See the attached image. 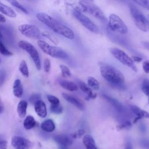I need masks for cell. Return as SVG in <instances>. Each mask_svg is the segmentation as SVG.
I'll return each mask as SVG.
<instances>
[{"label": "cell", "instance_id": "1", "mask_svg": "<svg viewBox=\"0 0 149 149\" xmlns=\"http://www.w3.org/2000/svg\"><path fill=\"white\" fill-rule=\"evenodd\" d=\"M36 17L40 22L50 28L54 33L70 40L74 39V34L70 28L59 22L49 15L39 12L36 14Z\"/></svg>", "mask_w": 149, "mask_h": 149}, {"label": "cell", "instance_id": "2", "mask_svg": "<svg viewBox=\"0 0 149 149\" xmlns=\"http://www.w3.org/2000/svg\"><path fill=\"white\" fill-rule=\"evenodd\" d=\"M100 70L101 76L112 84H122L125 81L123 74L115 67L106 63H101Z\"/></svg>", "mask_w": 149, "mask_h": 149}, {"label": "cell", "instance_id": "3", "mask_svg": "<svg viewBox=\"0 0 149 149\" xmlns=\"http://www.w3.org/2000/svg\"><path fill=\"white\" fill-rule=\"evenodd\" d=\"M129 10L136 27L142 31H149V21L143 13L134 5L129 4Z\"/></svg>", "mask_w": 149, "mask_h": 149}, {"label": "cell", "instance_id": "4", "mask_svg": "<svg viewBox=\"0 0 149 149\" xmlns=\"http://www.w3.org/2000/svg\"><path fill=\"white\" fill-rule=\"evenodd\" d=\"M37 45L45 54L51 57L62 59H66L68 58V54L63 49L58 47L52 46L44 41L38 40Z\"/></svg>", "mask_w": 149, "mask_h": 149}, {"label": "cell", "instance_id": "5", "mask_svg": "<svg viewBox=\"0 0 149 149\" xmlns=\"http://www.w3.org/2000/svg\"><path fill=\"white\" fill-rule=\"evenodd\" d=\"M83 10L90 14L97 19L103 23H107L108 20L101 9L97 5L88 2L87 1H80L79 2Z\"/></svg>", "mask_w": 149, "mask_h": 149}, {"label": "cell", "instance_id": "6", "mask_svg": "<svg viewBox=\"0 0 149 149\" xmlns=\"http://www.w3.org/2000/svg\"><path fill=\"white\" fill-rule=\"evenodd\" d=\"M108 27L111 31L121 34H125L128 31L127 27L122 19L113 13L109 16Z\"/></svg>", "mask_w": 149, "mask_h": 149}, {"label": "cell", "instance_id": "7", "mask_svg": "<svg viewBox=\"0 0 149 149\" xmlns=\"http://www.w3.org/2000/svg\"><path fill=\"white\" fill-rule=\"evenodd\" d=\"M18 46L19 48L25 51L30 55V57L31 58L32 60L34 63L37 69L40 70L41 68V60L39 54L34 46L25 40H21L19 41Z\"/></svg>", "mask_w": 149, "mask_h": 149}, {"label": "cell", "instance_id": "8", "mask_svg": "<svg viewBox=\"0 0 149 149\" xmlns=\"http://www.w3.org/2000/svg\"><path fill=\"white\" fill-rule=\"evenodd\" d=\"M109 51L111 54L122 64L129 67L134 72L137 71L136 66L135 65L132 58L128 56V55L126 54L123 51L117 48H112Z\"/></svg>", "mask_w": 149, "mask_h": 149}, {"label": "cell", "instance_id": "9", "mask_svg": "<svg viewBox=\"0 0 149 149\" xmlns=\"http://www.w3.org/2000/svg\"><path fill=\"white\" fill-rule=\"evenodd\" d=\"M72 13L76 19L80 23V24H82L87 30L94 33H99V29L98 26L87 16L82 13L80 10L77 9H74L72 12Z\"/></svg>", "mask_w": 149, "mask_h": 149}, {"label": "cell", "instance_id": "10", "mask_svg": "<svg viewBox=\"0 0 149 149\" xmlns=\"http://www.w3.org/2000/svg\"><path fill=\"white\" fill-rule=\"evenodd\" d=\"M20 33L30 38L37 40L41 37V32L38 28L33 24H23L18 26Z\"/></svg>", "mask_w": 149, "mask_h": 149}, {"label": "cell", "instance_id": "11", "mask_svg": "<svg viewBox=\"0 0 149 149\" xmlns=\"http://www.w3.org/2000/svg\"><path fill=\"white\" fill-rule=\"evenodd\" d=\"M11 144L15 149H31L33 147V143L30 140L19 136L12 138Z\"/></svg>", "mask_w": 149, "mask_h": 149}, {"label": "cell", "instance_id": "12", "mask_svg": "<svg viewBox=\"0 0 149 149\" xmlns=\"http://www.w3.org/2000/svg\"><path fill=\"white\" fill-rule=\"evenodd\" d=\"M54 140L62 147H68L73 143L72 137L64 134H57L54 137Z\"/></svg>", "mask_w": 149, "mask_h": 149}, {"label": "cell", "instance_id": "13", "mask_svg": "<svg viewBox=\"0 0 149 149\" xmlns=\"http://www.w3.org/2000/svg\"><path fill=\"white\" fill-rule=\"evenodd\" d=\"M130 109L136 115V117L133 120V123H136L139 120L142 118L149 119V113L143 109H140L139 107L132 105L130 106Z\"/></svg>", "mask_w": 149, "mask_h": 149}, {"label": "cell", "instance_id": "14", "mask_svg": "<svg viewBox=\"0 0 149 149\" xmlns=\"http://www.w3.org/2000/svg\"><path fill=\"white\" fill-rule=\"evenodd\" d=\"M34 109L36 113L41 118H45L47 115V110L45 104L42 100H38L34 104Z\"/></svg>", "mask_w": 149, "mask_h": 149}, {"label": "cell", "instance_id": "15", "mask_svg": "<svg viewBox=\"0 0 149 149\" xmlns=\"http://www.w3.org/2000/svg\"><path fill=\"white\" fill-rule=\"evenodd\" d=\"M62 95L65 100H66L68 102H69L70 104L74 105L79 109H80L81 111L84 109L83 104H82V102L79 100H78L76 97H74L73 96H72L70 95H69L66 93H64L62 94Z\"/></svg>", "mask_w": 149, "mask_h": 149}, {"label": "cell", "instance_id": "16", "mask_svg": "<svg viewBox=\"0 0 149 149\" xmlns=\"http://www.w3.org/2000/svg\"><path fill=\"white\" fill-rule=\"evenodd\" d=\"M13 93L17 98H20L23 93V87L21 81L19 79H16L13 84Z\"/></svg>", "mask_w": 149, "mask_h": 149}, {"label": "cell", "instance_id": "17", "mask_svg": "<svg viewBox=\"0 0 149 149\" xmlns=\"http://www.w3.org/2000/svg\"><path fill=\"white\" fill-rule=\"evenodd\" d=\"M86 94H87V97L88 98H91V99H94L97 97V94L95 93H94L91 88L87 85L86 83H84V82L81 81H79L78 82V85H77Z\"/></svg>", "mask_w": 149, "mask_h": 149}, {"label": "cell", "instance_id": "18", "mask_svg": "<svg viewBox=\"0 0 149 149\" xmlns=\"http://www.w3.org/2000/svg\"><path fill=\"white\" fill-rule=\"evenodd\" d=\"M60 86L64 89L70 91H76L78 89V86L75 83L65 80H61L59 81Z\"/></svg>", "mask_w": 149, "mask_h": 149}, {"label": "cell", "instance_id": "19", "mask_svg": "<svg viewBox=\"0 0 149 149\" xmlns=\"http://www.w3.org/2000/svg\"><path fill=\"white\" fill-rule=\"evenodd\" d=\"M0 12L9 17L15 18L16 17V13L10 7L3 4L0 2Z\"/></svg>", "mask_w": 149, "mask_h": 149}, {"label": "cell", "instance_id": "20", "mask_svg": "<svg viewBox=\"0 0 149 149\" xmlns=\"http://www.w3.org/2000/svg\"><path fill=\"white\" fill-rule=\"evenodd\" d=\"M83 143L86 149H97L93 137L90 134H86L83 137Z\"/></svg>", "mask_w": 149, "mask_h": 149}, {"label": "cell", "instance_id": "21", "mask_svg": "<svg viewBox=\"0 0 149 149\" xmlns=\"http://www.w3.org/2000/svg\"><path fill=\"white\" fill-rule=\"evenodd\" d=\"M104 98L109 102L111 104V105L115 108L116 109V110H117L119 112H122L123 110V107L122 106V105L116 99H114L107 95H103Z\"/></svg>", "mask_w": 149, "mask_h": 149}, {"label": "cell", "instance_id": "22", "mask_svg": "<svg viewBox=\"0 0 149 149\" xmlns=\"http://www.w3.org/2000/svg\"><path fill=\"white\" fill-rule=\"evenodd\" d=\"M41 128L42 130L46 132H52L55 130V126L52 119H48L42 122Z\"/></svg>", "mask_w": 149, "mask_h": 149}, {"label": "cell", "instance_id": "23", "mask_svg": "<svg viewBox=\"0 0 149 149\" xmlns=\"http://www.w3.org/2000/svg\"><path fill=\"white\" fill-rule=\"evenodd\" d=\"M27 105V102L25 100H22L18 103L17 107V112L19 116L21 118H23L26 116Z\"/></svg>", "mask_w": 149, "mask_h": 149}, {"label": "cell", "instance_id": "24", "mask_svg": "<svg viewBox=\"0 0 149 149\" xmlns=\"http://www.w3.org/2000/svg\"><path fill=\"white\" fill-rule=\"evenodd\" d=\"M36 124V122L34 118L31 116H27L23 122V126L26 130H30L33 129Z\"/></svg>", "mask_w": 149, "mask_h": 149}, {"label": "cell", "instance_id": "25", "mask_svg": "<svg viewBox=\"0 0 149 149\" xmlns=\"http://www.w3.org/2000/svg\"><path fill=\"white\" fill-rule=\"evenodd\" d=\"M19 69L23 76H24L26 77H29V68H28L27 64L24 60H22L20 62L19 67Z\"/></svg>", "mask_w": 149, "mask_h": 149}, {"label": "cell", "instance_id": "26", "mask_svg": "<svg viewBox=\"0 0 149 149\" xmlns=\"http://www.w3.org/2000/svg\"><path fill=\"white\" fill-rule=\"evenodd\" d=\"M88 86L94 90H98L100 88V83L93 77H88L87 79Z\"/></svg>", "mask_w": 149, "mask_h": 149}, {"label": "cell", "instance_id": "27", "mask_svg": "<svg viewBox=\"0 0 149 149\" xmlns=\"http://www.w3.org/2000/svg\"><path fill=\"white\" fill-rule=\"evenodd\" d=\"M6 1L7 2H8L12 6H15L17 9H19L20 10H21L22 12H23V13H24L26 14H28L29 13L28 10L25 7H24L20 2H19L17 0H6Z\"/></svg>", "mask_w": 149, "mask_h": 149}, {"label": "cell", "instance_id": "28", "mask_svg": "<svg viewBox=\"0 0 149 149\" xmlns=\"http://www.w3.org/2000/svg\"><path fill=\"white\" fill-rule=\"evenodd\" d=\"M10 32L9 30L5 29V27L0 25V40H10Z\"/></svg>", "mask_w": 149, "mask_h": 149}, {"label": "cell", "instance_id": "29", "mask_svg": "<svg viewBox=\"0 0 149 149\" xmlns=\"http://www.w3.org/2000/svg\"><path fill=\"white\" fill-rule=\"evenodd\" d=\"M42 36L46 37L47 38H48L50 41H51L52 43H54V44L55 45H57L59 44V40L51 33L49 32V31H43L42 33H41Z\"/></svg>", "mask_w": 149, "mask_h": 149}, {"label": "cell", "instance_id": "30", "mask_svg": "<svg viewBox=\"0 0 149 149\" xmlns=\"http://www.w3.org/2000/svg\"><path fill=\"white\" fill-rule=\"evenodd\" d=\"M50 111L51 112L55 114H61L63 112L62 107L59 104H51Z\"/></svg>", "mask_w": 149, "mask_h": 149}, {"label": "cell", "instance_id": "31", "mask_svg": "<svg viewBox=\"0 0 149 149\" xmlns=\"http://www.w3.org/2000/svg\"><path fill=\"white\" fill-rule=\"evenodd\" d=\"M0 54L4 55V56H12L13 55V53L8 50L4 44L3 43L2 41L0 40Z\"/></svg>", "mask_w": 149, "mask_h": 149}, {"label": "cell", "instance_id": "32", "mask_svg": "<svg viewBox=\"0 0 149 149\" xmlns=\"http://www.w3.org/2000/svg\"><path fill=\"white\" fill-rule=\"evenodd\" d=\"M142 91L148 97V101H149V80L147 79H145L143 81L142 84Z\"/></svg>", "mask_w": 149, "mask_h": 149}, {"label": "cell", "instance_id": "33", "mask_svg": "<svg viewBox=\"0 0 149 149\" xmlns=\"http://www.w3.org/2000/svg\"><path fill=\"white\" fill-rule=\"evenodd\" d=\"M60 68L62 72V75L64 77H69L71 76V73L69 69L65 65H61Z\"/></svg>", "mask_w": 149, "mask_h": 149}, {"label": "cell", "instance_id": "34", "mask_svg": "<svg viewBox=\"0 0 149 149\" xmlns=\"http://www.w3.org/2000/svg\"><path fill=\"white\" fill-rule=\"evenodd\" d=\"M136 3L149 11V0H133Z\"/></svg>", "mask_w": 149, "mask_h": 149}, {"label": "cell", "instance_id": "35", "mask_svg": "<svg viewBox=\"0 0 149 149\" xmlns=\"http://www.w3.org/2000/svg\"><path fill=\"white\" fill-rule=\"evenodd\" d=\"M47 100L48 101L51 103V104H60L59 100L55 96L52 95H47Z\"/></svg>", "mask_w": 149, "mask_h": 149}, {"label": "cell", "instance_id": "36", "mask_svg": "<svg viewBox=\"0 0 149 149\" xmlns=\"http://www.w3.org/2000/svg\"><path fill=\"white\" fill-rule=\"evenodd\" d=\"M84 133H85V130L84 129H79L76 132H75L74 133L72 134L70 136L72 138L76 139V138L81 137Z\"/></svg>", "mask_w": 149, "mask_h": 149}, {"label": "cell", "instance_id": "37", "mask_svg": "<svg viewBox=\"0 0 149 149\" xmlns=\"http://www.w3.org/2000/svg\"><path fill=\"white\" fill-rule=\"evenodd\" d=\"M44 69L45 72L48 73L51 69V62L48 58L45 59L44 61Z\"/></svg>", "mask_w": 149, "mask_h": 149}, {"label": "cell", "instance_id": "38", "mask_svg": "<svg viewBox=\"0 0 149 149\" xmlns=\"http://www.w3.org/2000/svg\"><path fill=\"white\" fill-rule=\"evenodd\" d=\"M41 97L40 95V94H33L29 98V101L31 104H34L37 101H38V100H40Z\"/></svg>", "mask_w": 149, "mask_h": 149}, {"label": "cell", "instance_id": "39", "mask_svg": "<svg viewBox=\"0 0 149 149\" xmlns=\"http://www.w3.org/2000/svg\"><path fill=\"white\" fill-rule=\"evenodd\" d=\"M132 125V123L129 122V121H127L125 123H122L121 125H118L116 126V129L118 130H120L123 129H125L126 127H130V126Z\"/></svg>", "mask_w": 149, "mask_h": 149}, {"label": "cell", "instance_id": "40", "mask_svg": "<svg viewBox=\"0 0 149 149\" xmlns=\"http://www.w3.org/2000/svg\"><path fill=\"white\" fill-rule=\"evenodd\" d=\"M6 78V73L3 70H0V86H1L5 82Z\"/></svg>", "mask_w": 149, "mask_h": 149}, {"label": "cell", "instance_id": "41", "mask_svg": "<svg viewBox=\"0 0 149 149\" xmlns=\"http://www.w3.org/2000/svg\"><path fill=\"white\" fill-rule=\"evenodd\" d=\"M143 68L146 73H149V61H146L143 63Z\"/></svg>", "mask_w": 149, "mask_h": 149}, {"label": "cell", "instance_id": "42", "mask_svg": "<svg viewBox=\"0 0 149 149\" xmlns=\"http://www.w3.org/2000/svg\"><path fill=\"white\" fill-rule=\"evenodd\" d=\"M8 146V142L6 140H2L0 141V149H6Z\"/></svg>", "mask_w": 149, "mask_h": 149}, {"label": "cell", "instance_id": "43", "mask_svg": "<svg viewBox=\"0 0 149 149\" xmlns=\"http://www.w3.org/2000/svg\"><path fill=\"white\" fill-rule=\"evenodd\" d=\"M132 59L134 62H140L142 61V58L139 56H132Z\"/></svg>", "mask_w": 149, "mask_h": 149}, {"label": "cell", "instance_id": "44", "mask_svg": "<svg viewBox=\"0 0 149 149\" xmlns=\"http://www.w3.org/2000/svg\"><path fill=\"white\" fill-rule=\"evenodd\" d=\"M5 110V107L3 105V103L2 102V100L0 98V114L4 112Z\"/></svg>", "mask_w": 149, "mask_h": 149}, {"label": "cell", "instance_id": "45", "mask_svg": "<svg viewBox=\"0 0 149 149\" xmlns=\"http://www.w3.org/2000/svg\"><path fill=\"white\" fill-rule=\"evenodd\" d=\"M125 149H133L132 144L130 141H127L125 144Z\"/></svg>", "mask_w": 149, "mask_h": 149}, {"label": "cell", "instance_id": "46", "mask_svg": "<svg viewBox=\"0 0 149 149\" xmlns=\"http://www.w3.org/2000/svg\"><path fill=\"white\" fill-rule=\"evenodd\" d=\"M6 22V20L5 17L3 15L0 14V23H5Z\"/></svg>", "mask_w": 149, "mask_h": 149}, {"label": "cell", "instance_id": "47", "mask_svg": "<svg viewBox=\"0 0 149 149\" xmlns=\"http://www.w3.org/2000/svg\"><path fill=\"white\" fill-rule=\"evenodd\" d=\"M142 44L144 46V47L145 48H146L147 49L149 50V42H147V41H143L142 42Z\"/></svg>", "mask_w": 149, "mask_h": 149}, {"label": "cell", "instance_id": "48", "mask_svg": "<svg viewBox=\"0 0 149 149\" xmlns=\"http://www.w3.org/2000/svg\"><path fill=\"white\" fill-rule=\"evenodd\" d=\"M2 140H3V137L2 135H0V141Z\"/></svg>", "mask_w": 149, "mask_h": 149}, {"label": "cell", "instance_id": "49", "mask_svg": "<svg viewBox=\"0 0 149 149\" xmlns=\"http://www.w3.org/2000/svg\"><path fill=\"white\" fill-rule=\"evenodd\" d=\"M147 17H148V19H148V21H149V15H147Z\"/></svg>", "mask_w": 149, "mask_h": 149}, {"label": "cell", "instance_id": "50", "mask_svg": "<svg viewBox=\"0 0 149 149\" xmlns=\"http://www.w3.org/2000/svg\"><path fill=\"white\" fill-rule=\"evenodd\" d=\"M87 1H92L93 0H87Z\"/></svg>", "mask_w": 149, "mask_h": 149}, {"label": "cell", "instance_id": "51", "mask_svg": "<svg viewBox=\"0 0 149 149\" xmlns=\"http://www.w3.org/2000/svg\"><path fill=\"white\" fill-rule=\"evenodd\" d=\"M0 63H1V58H0Z\"/></svg>", "mask_w": 149, "mask_h": 149}, {"label": "cell", "instance_id": "52", "mask_svg": "<svg viewBox=\"0 0 149 149\" xmlns=\"http://www.w3.org/2000/svg\"><path fill=\"white\" fill-rule=\"evenodd\" d=\"M120 1H123V0H120Z\"/></svg>", "mask_w": 149, "mask_h": 149}]
</instances>
